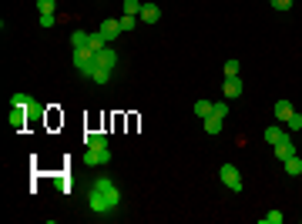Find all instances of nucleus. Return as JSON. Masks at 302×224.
Instances as JSON below:
<instances>
[{"mask_svg":"<svg viewBox=\"0 0 302 224\" xmlns=\"http://www.w3.org/2000/svg\"><path fill=\"white\" fill-rule=\"evenodd\" d=\"M118 204H121V191L111 177H97L94 184L88 187V211L91 214H111V211H118Z\"/></svg>","mask_w":302,"mask_h":224,"instance_id":"f257e3e1","label":"nucleus"},{"mask_svg":"<svg viewBox=\"0 0 302 224\" xmlns=\"http://www.w3.org/2000/svg\"><path fill=\"white\" fill-rule=\"evenodd\" d=\"M218 177H222V184L229 187V191H242V174H239V168H235V164H222Z\"/></svg>","mask_w":302,"mask_h":224,"instance_id":"f03ea898","label":"nucleus"},{"mask_svg":"<svg viewBox=\"0 0 302 224\" xmlns=\"http://www.w3.org/2000/svg\"><path fill=\"white\" fill-rule=\"evenodd\" d=\"M94 60H97V67H104V71H114L118 67V54H114V47L108 44L104 50H97L94 54Z\"/></svg>","mask_w":302,"mask_h":224,"instance_id":"7ed1b4c3","label":"nucleus"},{"mask_svg":"<svg viewBox=\"0 0 302 224\" xmlns=\"http://www.w3.org/2000/svg\"><path fill=\"white\" fill-rule=\"evenodd\" d=\"M10 107H27V111H34V114L44 111V104H37L31 94H14V97H10Z\"/></svg>","mask_w":302,"mask_h":224,"instance_id":"20e7f679","label":"nucleus"},{"mask_svg":"<svg viewBox=\"0 0 302 224\" xmlns=\"http://www.w3.org/2000/svg\"><path fill=\"white\" fill-rule=\"evenodd\" d=\"M7 124H10V131H24L27 127V107H14L10 117H7Z\"/></svg>","mask_w":302,"mask_h":224,"instance_id":"39448f33","label":"nucleus"},{"mask_svg":"<svg viewBox=\"0 0 302 224\" xmlns=\"http://www.w3.org/2000/svg\"><path fill=\"white\" fill-rule=\"evenodd\" d=\"M97 34H101L108 44H114V40H118V34H121V24H118V20H104V24L97 27Z\"/></svg>","mask_w":302,"mask_h":224,"instance_id":"423d86ee","label":"nucleus"},{"mask_svg":"<svg viewBox=\"0 0 302 224\" xmlns=\"http://www.w3.org/2000/svg\"><path fill=\"white\" fill-rule=\"evenodd\" d=\"M158 20H161V7H158V4H144V7H141V24H158Z\"/></svg>","mask_w":302,"mask_h":224,"instance_id":"0eeeda50","label":"nucleus"},{"mask_svg":"<svg viewBox=\"0 0 302 224\" xmlns=\"http://www.w3.org/2000/svg\"><path fill=\"white\" fill-rule=\"evenodd\" d=\"M272 151H275V161H289L295 154V144H292V137H286V141H279L275 147H272Z\"/></svg>","mask_w":302,"mask_h":224,"instance_id":"6e6552de","label":"nucleus"},{"mask_svg":"<svg viewBox=\"0 0 302 224\" xmlns=\"http://www.w3.org/2000/svg\"><path fill=\"white\" fill-rule=\"evenodd\" d=\"M84 147H91V151H111L104 134H84Z\"/></svg>","mask_w":302,"mask_h":224,"instance_id":"1a4fd4ad","label":"nucleus"},{"mask_svg":"<svg viewBox=\"0 0 302 224\" xmlns=\"http://www.w3.org/2000/svg\"><path fill=\"white\" fill-rule=\"evenodd\" d=\"M84 161H88L91 168H97V164H108V161H111V151H91V147H84Z\"/></svg>","mask_w":302,"mask_h":224,"instance_id":"9d476101","label":"nucleus"},{"mask_svg":"<svg viewBox=\"0 0 302 224\" xmlns=\"http://www.w3.org/2000/svg\"><path fill=\"white\" fill-rule=\"evenodd\" d=\"M286 137H289V134H286V127H279V124H272V127H265V141H269L272 147H275L279 141H286Z\"/></svg>","mask_w":302,"mask_h":224,"instance_id":"9b49d317","label":"nucleus"},{"mask_svg":"<svg viewBox=\"0 0 302 224\" xmlns=\"http://www.w3.org/2000/svg\"><path fill=\"white\" fill-rule=\"evenodd\" d=\"M292 111H295L292 101H275V117L279 120H289V117H292Z\"/></svg>","mask_w":302,"mask_h":224,"instance_id":"f8f14e48","label":"nucleus"},{"mask_svg":"<svg viewBox=\"0 0 302 224\" xmlns=\"http://www.w3.org/2000/svg\"><path fill=\"white\" fill-rule=\"evenodd\" d=\"M286 174L289 177H299L302 174V157H299V154H292V157L286 161Z\"/></svg>","mask_w":302,"mask_h":224,"instance_id":"ddd939ff","label":"nucleus"},{"mask_svg":"<svg viewBox=\"0 0 302 224\" xmlns=\"http://www.w3.org/2000/svg\"><path fill=\"white\" fill-rule=\"evenodd\" d=\"M222 90H225V97H239V94H242V80H239V77H229Z\"/></svg>","mask_w":302,"mask_h":224,"instance_id":"4468645a","label":"nucleus"},{"mask_svg":"<svg viewBox=\"0 0 302 224\" xmlns=\"http://www.w3.org/2000/svg\"><path fill=\"white\" fill-rule=\"evenodd\" d=\"M88 40H91L88 30H74L71 34V47H88Z\"/></svg>","mask_w":302,"mask_h":224,"instance_id":"2eb2a0df","label":"nucleus"},{"mask_svg":"<svg viewBox=\"0 0 302 224\" xmlns=\"http://www.w3.org/2000/svg\"><path fill=\"white\" fill-rule=\"evenodd\" d=\"M205 131H208V134H218V131H222V117L208 114V117H205Z\"/></svg>","mask_w":302,"mask_h":224,"instance_id":"dca6fc26","label":"nucleus"},{"mask_svg":"<svg viewBox=\"0 0 302 224\" xmlns=\"http://www.w3.org/2000/svg\"><path fill=\"white\" fill-rule=\"evenodd\" d=\"M88 47H91V50H94V54H97V50H104V47H108V40H104L101 34L94 30V34H91V40H88Z\"/></svg>","mask_w":302,"mask_h":224,"instance_id":"f3484780","label":"nucleus"},{"mask_svg":"<svg viewBox=\"0 0 302 224\" xmlns=\"http://www.w3.org/2000/svg\"><path fill=\"white\" fill-rule=\"evenodd\" d=\"M212 107H215V104H212V101H195V114H198V117H202V120H205V117H208V114H212Z\"/></svg>","mask_w":302,"mask_h":224,"instance_id":"a211bd4d","label":"nucleus"},{"mask_svg":"<svg viewBox=\"0 0 302 224\" xmlns=\"http://www.w3.org/2000/svg\"><path fill=\"white\" fill-rule=\"evenodd\" d=\"M141 0H124V14H131V17H141Z\"/></svg>","mask_w":302,"mask_h":224,"instance_id":"6ab92c4d","label":"nucleus"},{"mask_svg":"<svg viewBox=\"0 0 302 224\" xmlns=\"http://www.w3.org/2000/svg\"><path fill=\"white\" fill-rule=\"evenodd\" d=\"M118 24H121V30H135V27H138V17L124 14V17H118Z\"/></svg>","mask_w":302,"mask_h":224,"instance_id":"aec40b11","label":"nucleus"},{"mask_svg":"<svg viewBox=\"0 0 302 224\" xmlns=\"http://www.w3.org/2000/svg\"><path fill=\"white\" fill-rule=\"evenodd\" d=\"M111 74H114V71H104V67H97L91 80H94V84H108V80H111Z\"/></svg>","mask_w":302,"mask_h":224,"instance_id":"412c9836","label":"nucleus"},{"mask_svg":"<svg viewBox=\"0 0 302 224\" xmlns=\"http://www.w3.org/2000/svg\"><path fill=\"white\" fill-rule=\"evenodd\" d=\"M37 7H40V14H54V10H57V0H37Z\"/></svg>","mask_w":302,"mask_h":224,"instance_id":"4be33fe9","label":"nucleus"},{"mask_svg":"<svg viewBox=\"0 0 302 224\" xmlns=\"http://www.w3.org/2000/svg\"><path fill=\"white\" fill-rule=\"evenodd\" d=\"M286 124H289V131H302V114H299V111H292V117H289Z\"/></svg>","mask_w":302,"mask_h":224,"instance_id":"5701e85b","label":"nucleus"},{"mask_svg":"<svg viewBox=\"0 0 302 224\" xmlns=\"http://www.w3.org/2000/svg\"><path fill=\"white\" fill-rule=\"evenodd\" d=\"M262 224H282V211H269V214H262Z\"/></svg>","mask_w":302,"mask_h":224,"instance_id":"b1692460","label":"nucleus"},{"mask_svg":"<svg viewBox=\"0 0 302 224\" xmlns=\"http://www.w3.org/2000/svg\"><path fill=\"white\" fill-rule=\"evenodd\" d=\"M225 77H239V60H225Z\"/></svg>","mask_w":302,"mask_h":224,"instance_id":"393cba45","label":"nucleus"},{"mask_svg":"<svg viewBox=\"0 0 302 224\" xmlns=\"http://www.w3.org/2000/svg\"><path fill=\"white\" fill-rule=\"evenodd\" d=\"M54 24H57L54 14H40V27H54Z\"/></svg>","mask_w":302,"mask_h":224,"instance_id":"a878e982","label":"nucleus"},{"mask_svg":"<svg viewBox=\"0 0 302 224\" xmlns=\"http://www.w3.org/2000/svg\"><path fill=\"white\" fill-rule=\"evenodd\" d=\"M212 114H215V117H222V120H225V117H229V107H225V104H215V107H212Z\"/></svg>","mask_w":302,"mask_h":224,"instance_id":"bb28decb","label":"nucleus"},{"mask_svg":"<svg viewBox=\"0 0 302 224\" xmlns=\"http://www.w3.org/2000/svg\"><path fill=\"white\" fill-rule=\"evenodd\" d=\"M272 7H275V10H289V7H292V0H272Z\"/></svg>","mask_w":302,"mask_h":224,"instance_id":"cd10ccee","label":"nucleus"}]
</instances>
